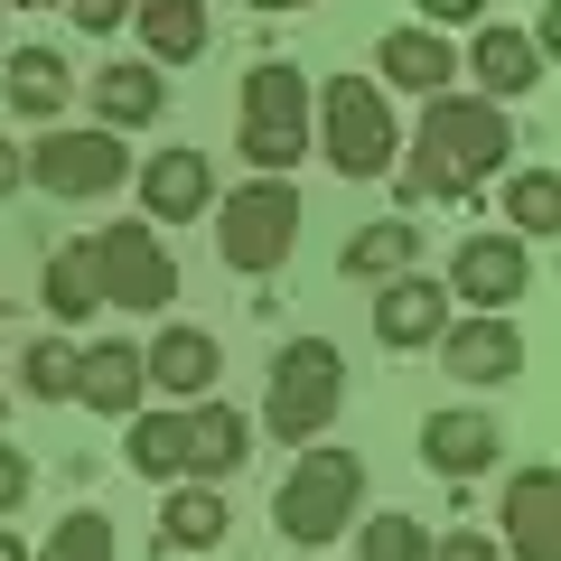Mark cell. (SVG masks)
<instances>
[{"label":"cell","mask_w":561,"mask_h":561,"mask_svg":"<svg viewBox=\"0 0 561 561\" xmlns=\"http://www.w3.org/2000/svg\"><path fill=\"white\" fill-rule=\"evenodd\" d=\"M84 253H94L103 309H169L179 300V262H169V243L150 234V225H103Z\"/></svg>","instance_id":"cell-8"},{"label":"cell","mask_w":561,"mask_h":561,"mask_svg":"<svg viewBox=\"0 0 561 561\" xmlns=\"http://www.w3.org/2000/svg\"><path fill=\"white\" fill-rule=\"evenodd\" d=\"M131 468L140 478H187V412H140L131 421Z\"/></svg>","instance_id":"cell-26"},{"label":"cell","mask_w":561,"mask_h":561,"mask_svg":"<svg viewBox=\"0 0 561 561\" xmlns=\"http://www.w3.org/2000/svg\"><path fill=\"white\" fill-rule=\"evenodd\" d=\"M225 542V496L216 486H179L160 505V552H216Z\"/></svg>","instance_id":"cell-23"},{"label":"cell","mask_w":561,"mask_h":561,"mask_svg":"<svg viewBox=\"0 0 561 561\" xmlns=\"http://www.w3.org/2000/svg\"><path fill=\"white\" fill-rule=\"evenodd\" d=\"M216 375H225V356H216L206 328H160V337L140 346V383H160V393H179V402H206Z\"/></svg>","instance_id":"cell-13"},{"label":"cell","mask_w":561,"mask_h":561,"mask_svg":"<svg viewBox=\"0 0 561 561\" xmlns=\"http://www.w3.org/2000/svg\"><path fill=\"white\" fill-rule=\"evenodd\" d=\"M20 179L47 187V197H113L122 179H131V150H122V131H66V122H47L38 140L20 150Z\"/></svg>","instance_id":"cell-7"},{"label":"cell","mask_w":561,"mask_h":561,"mask_svg":"<svg viewBox=\"0 0 561 561\" xmlns=\"http://www.w3.org/2000/svg\"><path fill=\"white\" fill-rule=\"evenodd\" d=\"M20 375H28V393H38V402H76V346H66V337H38V346L20 356Z\"/></svg>","instance_id":"cell-30"},{"label":"cell","mask_w":561,"mask_h":561,"mask_svg":"<svg viewBox=\"0 0 561 561\" xmlns=\"http://www.w3.org/2000/svg\"><path fill=\"white\" fill-rule=\"evenodd\" d=\"M449 328V280H421V272H393L375 300V337L383 346H431Z\"/></svg>","instance_id":"cell-14"},{"label":"cell","mask_w":561,"mask_h":561,"mask_svg":"<svg viewBox=\"0 0 561 561\" xmlns=\"http://www.w3.org/2000/svg\"><path fill=\"white\" fill-rule=\"evenodd\" d=\"M356 496H365V459H356V449H319V440H309L300 468H290L280 496H272V524L290 542H337L346 524H356Z\"/></svg>","instance_id":"cell-5"},{"label":"cell","mask_w":561,"mask_h":561,"mask_svg":"<svg viewBox=\"0 0 561 561\" xmlns=\"http://www.w3.org/2000/svg\"><path fill=\"white\" fill-rule=\"evenodd\" d=\"M0 421H10V393H0Z\"/></svg>","instance_id":"cell-38"},{"label":"cell","mask_w":561,"mask_h":561,"mask_svg":"<svg viewBox=\"0 0 561 561\" xmlns=\"http://www.w3.org/2000/svg\"><path fill=\"white\" fill-rule=\"evenodd\" d=\"M468 76H478L496 103L534 94V84H542V38H534V28H478V47H468Z\"/></svg>","instance_id":"cell-18"},{"label":"cell","mask_w":561,"mask_h":561,"mask_svg":"<svg viewBox=\"0 0 561 561\" xmlns=\"http://www.w3.org/2000/svg\"><path fill=\"white\" fill-rule=\"evenodd\" d=\"M76 402H84V412L131 421V402H140V346H131V337L76 346Z\"/></svg>","instance_id":"cell-17"},{"label":"cell","mask_w":561,"mask_h":561,"mask_svg":"<svg viewBox=\"0 0 561 561\" xmlns=\"http://www.w3.org/2000/svg\"><path fill=\"white\" fill-rule=\"evenodd\" d=\"M0 561H28V552H20V534H0Z\"/></svg>","instance_id":"cell-36"},{"label":"cell","mask_w":561,"mask_h":561,"mask_svg":"<svg viewBox=\"0 0 561 561\" xmlns=\"http://www.w3.org/2000/svg\"><path fill=\"white\" fill-rule=\"evenodd\" d=\"M20 505H28V459L0 449V515H20Z\"/></svg>","instance_id":"cell-33"},{"label":"cell","mask_w":561,"mask_h":561,"mask_svg":"<svg viewBox=\"0 0 561 561\" xmlns=\"http://www.w3.org/2000/svg\"><path fill=\"white\" fill-rule=\"evenodd\" d=\"M337 402H346V356L328 337H290L272 356V393H262V421H272V440H290V449H309L337 421Z\"/></svg>","instance_id":"cell-4"},{"label":"cell","mask_w":561,"mask_h":561,"mask_svg":"<svg viewBox=\"0 0 561 561\" xmlns=\"http://www.w3.org/2000/svg\"><path fill=\"white\" fill-rule=\"evenodd\" d=\"M47 319L57 328H76V319H94L103 309V290H94V253H84V243H57V253H47Z\"/></svg>","instance_id":"cell-24"},{"label":"cell","mask_w":561,"mask_h":561,"mask_svg":"<svg viewBox=\"0 0 561 561\" xmlns=\"http://www.w3.org/2000/svg\"><path fill=\"white\" fill-rule=\"evenodd\" d=\"M0 10H10V0H0Z\"/></svg>","instance_id":"cell-39"},{"label":"cell","mask_w":561,"mask_h":561,"mask_svg":"<svg viewBox=\"0 0 561 561\" xmlns=\"http://www.w3.org/2000/svg\"><path fill=\"white\" fill-rule=\"evenodd\" d=\"M150 66H197L206 57V0H131Z\"/></svg>","instance_id":"cell-20"},{"label":"cell","mask_w":561,"mask_h":561,"mask_svg":"<svg viewBox=\"0 0 561 561\" xmlns=\"http://www.w3.org/2000/svg\"><path fill=\"white\" fill-rule=\"evenodd\" d=\"M515 131H505V103L478 94H421V131H412V160H402V197H478L486 179L505 169Z\"/></svg>","instance_id":"cell-1"},{"label":"cell","mask_w":561,"mask_h":561,"mask_svg":"<svg viewBox=\"0 0 561 561\" xmlns=\"http://www.w3.org/2000/svg\"><path fill=\"white\" fill-rule=\"evenodd\" d=\"M505 552L515 561H552L561 552V524H552V468H515V478H505Z\"/></svg>","instance_id":"cell-15"},{"label":"cell","mask_w":561,"mask_h":561,"mask_svg":"<svg viewBox=\"0 0 561 561\" xmlns=\"http://www.w3.org/2000/svg\"><path fill=\"white\" fill-rule=\"evenodd\" d=\"M10 187H28V179H20V150L0 140V197H10Z\"/></svg>","instance_id":"cell-35"},{"label":"cell","mask_w":561,"mask_h":561,"mask_svg":"<svg viewBox=\"0 0 561 561\" xmlns=\"http://www.w3.org/2000/svg\"><path fill=\"white\" fill-rule=\"evenodd\" d=\"M0 94H10V113L57 122V113H66V94H76V66H66L57 47H20V57H10V76H0Z\"/></svg>","instance_id":"cell-21"},{"label":"cell","mask_w":561,"mask_h":561,"mask_svg":"<svg viewBox=\"0 0 561 561\" xmlns=\"http://www.w3.org/2000/svg\"><path fill=\"white\" fill-rule=\"evenodd\" d=\"M280 10H309V0H280Z\"/></svg>","instance_id":"cell-37"},{"label":"cell","mask_w":561,"mask_h":561,"mask_svg":"<svg viewBox=\"0 0 561 561\" xmlns=\"http://www.w3.org/2000/svg\"><path fill=\"white\" fill-rule=\"evenodd\" d=\"M94 113H103V131H140V122L169 113V76L160 66H103L94 76Z\"/></svg>","instance_id":"cell-22"},{"label":"cell","mask_w":561,"mask_h":561,"mask_svg":"<svg viewBox=\"0 0 561 561\" xmlns=\"http://www.w3.org/2000/svg\"><path fill=\"white\" fill-rule=\"evenodd\" d=\"M234 150L262 169V179H290V169L309 160V76H300V66L262 57L253 76H243V131H234Z\"/></svg>","instance_id":"cell-2"},{"label":"cell","mask_w":561,"mask_h":561,"mask_svg":"<svg viewBox=\"0 0 561 561\" xmlns=\"http://www.w3.org/2000/svg\"><path fill=\"white\" fill-rule=\"evenodd\" d=\"M459 20H486V0H421V28H459Z\"/></svg>","instance_id":"cell-34"},{"label":"cell","mask_w":561,"mask_h":561,"mask_svg":"<svg viewBox=\"0 0 561 561\" xmlns=\"http://www.w3.org/2000/svg\"><path fill=\"white\" fill-rule=\"evenodd\" d=\"M505 225H515V234H552L561 225V179L552 169H515V179H505Z\"/></svg>","instance_id":"cell-27"},{"label":"cell","mask_w":561,"mask_h":561,"mask_svg":"<svg viewBox=\"0 0 561 561\" xmlns=\"http://www.w3.org/2000/svg\"><path fill=\"white\" fill-rule=\"evenodd\" d=\"M140 206H150V225H197L206 206H216L206 150H160V160H140Z\"/></svg>","instance_id":"cell-12"},{"label":"cell","mask_w":561,"mask_h":561,"mask_svg":"<svg viewBox=\"0 0 561 561\" xmlns=\"http://www.w3.org/2000/svg\"><path fill=\"white\" fill-rule=\"evenodd\" d=\"M431 561H505V542L496 534H440V542H431Z\"/></svg>","instance_id":"cell-31"},{"label":"cell","mask_w":561,"mask_h":561,"mask_svg":"<svg viewBox=\"0 0 561 561\" xmlns=\"http://www.w3.org/2000/svg\"><path fill=\"white\" fill-rule=\"evenodd\" d=\"M356 561H431V524H412V515H375L356 534Z\"/></svg>","instance_id":"cell-29"},{"label":"cell","mask_w":561,"mask_h":561,"mask_svg":"<svg viewBox=\"0 0 561 561\" xmlns=\"http://www.w3.org/2000/svg\"><path fill=\"white\" fill-rule=\"evenodd\" d=\"M412 253H421V225L383 216L365 234H346V280H393V272H412Z\"/></svg>","instance_id":"cell-25"},{"label":"cell","mask_w":561,"mask_h":561,"mask_svg":"<svg viewBox=\"0 0 561 561\" xmlns=\"http://www.w3.org/2000/svg\"><path fill=\"white\" fill-rule=\"evenodd\" d=\"M449 76H459V47H449L440 28H393V38L375 47V84H402V94H449Z\"/></svg>","instance_id":"cell-16"},{"label":"cell","mask_w":561,"mask_h":561,"mask_svg":"<svg viewBox=\"0 0 561 561\" xmlns=\"http://www.w3.org/2000/svg\"><path fill=\"white\" fill-rule=\"evenodd\" d=\"M309 150H328L346 179H383V169H393V150H402L383 84H375V76H337L319 103H309Z\"/></svg>","instance_id":"cell-3"},{"label":"cell","mask_w":561,"mask_h":561,"mask_svg":"<svg viewBox=\"0 0 561 561\" xmlns=\"http://www.w3.org/2000/svg\"><path fill=\"white\" fill-rule=\"evenodd\" d=\"M243 459H253V421L206 393V412H187V468H197V478H234Z\"/></svg>","instance_id":"cell-19"},{"label":"cell","mask_w":561,"mask_h":561,"mask_svg":"<svg viewBox=\"0 0 561 561\" xmlns=\"http://www.w3.org/2000/svg\"><path fill=\"white\" fill-rule=\"evenodd\" d=\"M290 243H300V187L290 179H253L234 187V197H216V253L234 262V272H280L290 262Z\"/></svg>","instance_id":"cell-6"},{"label":"cell","mask_w":561,"mask_h":561,"mask_svg":"<svg viewBox=\"0 0 561 561\" xmlns=\"http://www.w3.org/2000/svg\"><path fill=\"white\" fill-rule=\"evenodd\" d=\"M421 459L440 468L449 486H468V478H486V468L505 459V431L486 412H431L421 421Z\"/></svg>","instance_id":"cell-11"},{"label":"cell","mask_w":561,"mask_h":561,"mask_svg":"<svg viewBox=\"0 0 561 561\" xmlns=\"http://www.w3.org/2000/svg\"><path fill=\"white\" fill-rule=\"evenodd\" d=\"M431 346H440V365H449L459 383H478V393H486V383H515V375H524V337H515V319H505V309L449 319Z\"/></svg>","instance_id":"cell-9"},{"label":"cell","mask_w":561,"mask_h":561,"mask_svg":"<svg viewBox=\"0 0 561 561\" xmlns=\"http://www.w3.org/2000/svg\"><path fill=\"white\" fill-rule=\"evenodd\" d=\"M38 561H113V515H94V505H76V515L47 534Z\"/></svg>","instance_id":"cell-28"},{"label":"cell","mask_w":561,"mask_h":561,"mask_svg":"<svg viewBox=\"0 0 561 561\" xmlns=\"http://www.w3.org/2000/svg\"><path fill=\"white\" fill-rule=\"evenodd\" d=\"M524 280H534L524 234H468L459 262H449V300H468V309H515Z\"/></svg>","instance_id":"cell-10"},{"label":"cell","mask_w":561,"mask_h":561,"mask_svg":"<svg viewBox=\"0 0 561 561\" xmlns=\"http://www.w3.org/2000/svg\"><path fill=\"white\" fill-rule=\"evenodd\" d=\"M66 20L103 38V28H122V20H131V0H66Z\"/></svg>","instance_id":"cell-32"}]
</instances>
